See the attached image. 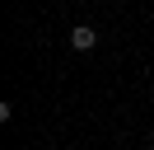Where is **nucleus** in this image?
I'll return each instance as SVG.
<instances>
[{"label": "nucleus", "instance_id": "1", "mask_svg": "<svg viewBox=\"0 0 154 150\" xmlns=\"http://www.w3.org/2000/svg\"><path fill=\"white\" fill-rule=\"evenodd\" d=\"M70 47H75V52H94V47H98V33L89 24H79L75 33H70Z\"/></svg>", "mask_w": 154, "mask_h": 150}, {"label": "nucleus", "instance_id": "2", "mask_svg": "<svg viewBox=\"0 0 154 150\" xmlns=\"http://www.w3.org/2000/svg\"><path fill=\"white\" fill-rule=\"evenodd\" d=\"M145 150H154V145H145Z\"/></svg>", "mask_w": 154, "mask_h": 150}]
</instances>
